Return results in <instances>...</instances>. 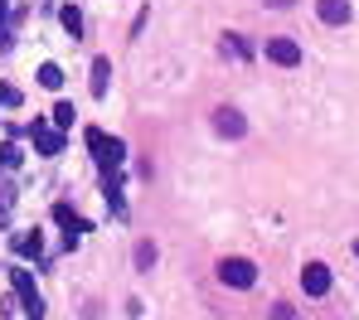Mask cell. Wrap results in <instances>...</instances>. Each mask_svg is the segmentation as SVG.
Here are the masks:
<instances>
[{"instance_id":"6da1fadb","label":"cell","mask_w":359,"mask_h":320,"mask_svg":"<svg viewBox=\"0 0 359 320\" xmlns=\"http://www.w3.org/2000/svg\"><path fill=\"white\" fill-rule=\"evenodd\" d=\"M88 146H93V160H97L102 175H112L121 160H126V146H121L117 136H107L102 127H88Z\"/></svg>"},{"instance_id":"7a4b0ae2","label":"cell","mask_w":359,"mask_h":320,"mask_svg":"<svg viewBox=\"0 0 359 320\" xmlns=\"http://www.w3.org/2000/svg\"><path fill=\"white\" fill-rule=\"evenodd\" d=\"M10 281H15V291H20V306H25V316H29V320H44V296L34 291V277H29L25 267H15V272H10Z\"/></svg>"},{"instance_id":"3957f363","label":"cell","mask_w":359,"mask_h":320,"mask_svg":"<svg viewBox=\"0 0 359 320\" xmlns=\"http://www.w3.org/2000/svg\"><path fill=\"white\" fill-rule=\"evenodd\" d=\"M219 281H224V286H238V291H248V286L257 281V267H252L248 257H224V262H219Z\"/></svg>"},{"instance_id":"277c9868","label":"cell","mask_w":359,"mask_h":320,"mask_svg":"<svg viewBox=\"0 0 359 320\" xmlns=\"http://www.w3.org/2000/svg\"><path fill=\"white\" fill-rule=\"evenodd\" d=\"M301 286H306V296H325V291H330V267H325V262H306Z\"/></svg>"},{"instance_id":"5b68a950","label":"cell","mask_w":359,"mask_h":320,"mask_svg":"<svg viewBox=\"0 0 359 320\" xmlns=\"http://www.w3.org/2000/svg\"><path fill=\"white\" fill-rule=\"evenodd\" d=\"M29 136H34V151H39V155H59V151H63V136H59V127L29 122Z\"/></svg>"},{"instance_id":"8992f818","label":"cell","mask_w":359,"mask_h":320,"mask_svg":"<svg viewBox=\"0 0 359 320\" xmlns=\"http://www.w3.org/2000/svg\"><path fill=\"white\" fill-rule=\"evenodd\" d=\"M267 59L282 68H297L301 64V44L297 39H267Z\"/></svg>"},{"instance_id":"52a82bcc","label":"cell","mask_w":359,"mask_h":320,"mask_svg":"<svg viewBox=\"0 0 359 320\" xmlns=\"http://www.w3.org/2000/svg\"><path fill=\"white\" fill-rule=\"evenodd\" d=\"M214 131H219V136H243L248 122H243V112H233V107H219V112H214Z\"/></svg>"},{"instance_id":"ba28073f","label":"cell","mask_w":359,"mask_h":320,"mask_svg":"<svg viewBox=\"0 0 359 320\" xmlns=\"http://www.w3.org/2000/svg\"><path fill=\"white\" fill-rule=\"evenodd\" d=\"M316 15L325 25H345L350 20V0H316Z\"/></svg>"},{"instance_id":"9c48e42d","label":"cell","mask_w":359,"mask_h":320,"mask_svg":"<svg viewBox=\"0 0 359 320\" xmlns=\"http://www.w3.org/2000/svg\"><path fill=\"white\" fill-rule=\"evenodd\" d=\"M107 83H112V59H93V97H107Z\"/></svg>"},{"instance_id":"30bf717a","label":"cell","mask_w":359,"mask_h":320,"mask_svg":"<svg viewBox=\"0 0 359 320\" xmlns=\"http://www.w3.org/2000/svg\"><path fill=\"white\" fill-rule=\"evenodd\" d=\"M15 253L20 257H39L44 253V233H39V228H34V233H20V238H15Z\"/></svg>"},{"instance_id":"8fae6325","label":"cell","mask_w":359,"mask_h":320,"mask_svg":"<svg viewBox=\"0 0 359 320\" xmlns=\"http://www.w3.org/2000/svg\"><path fill=\"white\" fill-rule=\"evenodd\" d=\"M59 20H63V29H68V39H83V15H78V5H63Z\"/></svg>"},{"instance_id":"7c38bea8","label":"cell","mask_w":359,"mask_h":320,"mask_svg":"<svg viewBox=\"0 0 359 320\" xmlns=\"http://www.w3.org/2000/svg\"><path fill=\"white\" fill-rule=\"evenodd\" d=\"M39 88L59 92V88H63V68H59V64H44V68H39Z\"/></svg>"},{"instance_id":"4fadbf2b","label":"cell","mask_w":359,"mask_h":320,"mask_svg":"<svg viewBox=\"0 0 359 320\" xmlns=\"http://www.w3.org/2000/svg\"><path fill=\"white\" fill-rule=\"evenodd\" d=\"M10 209H15V185H0V223L10 218Z\"/></svg>"},{"instance_id":"5bb4252c","label":"cell","mask_w":359,"mask_h":320,"mask_svg":"<svg viewBox=\"0 0 359 320\" xmlns=\"http://www.w3.org/2000/svg\"><path fill=\"white\" fill-rule=\"evenodd\" d=\"M224 54H229V59H248V44H243L238 34H229V39H224Z\"/></svg>"},{"instance_id":"9a60e30c","label":"cell","mask_w":359,"mask_h":320,"mask_svg":"<svg viewBox=\"0 0 359 320\" xmlns=\"http://www.w3.org/2000/svg\"><path fill=\"white\" fill-rule=\"evenodd\" d=\"M151 262H156V248H151V243H136V267L151 272Z\"/></svg>"},{"instance_id":"2e32d148","label":"cell","mask_w":359,"mask_h":320,"mask_svg":"<svg viewBox=\"0 0 359 320\" xmlns=\"http://www.w3.org/2000/svg\"><path fill=\"white\" fill-rule=\"evenodd\" d=\"M54 127H73V102H59V107H54Z\"/></svg>"},{"instance_id":"e0dca14e","label":"cell","mask_w":359,"mask_h":320,"mask_svg":"<svg viewBox=\"0 0 359 320\" xmlns=\"http://www.w3.org/2000/svg\"><path fill=\"white\" fill-rule=\"evenodd\" d=\"M0 165H10V170L20 165V146H15V141H5V146H0Z\"/></svg>"},{"instance_id":"ac0fdd59","label":"cell","mask_w":359,"mask_h":320,"mask_svg":"<svg viewBox=\"0 0 359 320\" xmlns=\"http://www.w3.org/2000/svg\"><path fill=\"white\" fill-rule=\"evenodd\" d=\"M5 15H10V0H0V49H10V29H5Z\"/></svg>"},{"instance_id":"d6986e66","label":"cell","mask_w":359,"mask_h":320,"mask_svg":"<svg viewBox=\"0 0 359 320\" xmlns=\"http://www.w3.org/2000/svg\"><path fill=\"white\" fill-rule=\"evenodd\" d=\"M0 102H5V107H15V102H20V88H10V83H0Z\"/></svg>"},{"instance_id":"ffe728a7","label":"cell","mask_w":359,"mask_h":320,"mask_svg":"<svg viewBox=\"0 0 359 320\" xmlns=\"http://www.w3.org/2000/svg\"><path fill=\"white\" fill-rule=\"evenodd\" d=\"M272 320H292V311H287V306H277V311H272Z\"/></svg>"},{"instance_id":"44dd1931","label":"cell","mask_w":359,"mask_h":320,"mask_svg":"<svg viewBox=\"0 0 359 320\" xmlns=\"http://www.w3.org/2000/svg\"><path fill=\"white\" fill-rule=\"evenodd\" d=\"M267 5H272V10H287V5H292V0H267Z\"/></svg>"},{"instance_id":"7402d4cb","label":"cell","mask_w":359,"mask_h":320,"mask_svg":"<svg viewBox=\"0 0 359 320\" xmlns=\"http://www.w3.org/2000/svg\"><path fill=\"white\" fill-rule=\"evenodd\" d=\"M355 257H359V243H355Z\"/></svg>"}]
</instances>
